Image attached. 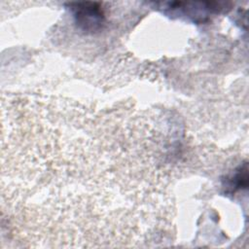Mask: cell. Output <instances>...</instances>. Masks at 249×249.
<instances>
[{
	"mask_svg": "<svg viewBox=\"0 0 249 249\" xmlns=\"http://www.w3.org/2000/svg\"><path fill=\"white\" fill-rule=\"evenodd\" d=\"M72 6L77 23L88 31H95L104 21V14L96 3H75Z\"/></svg>",
	"mask_w": 249,
	"mask_h": 249,
	"instance_id": "1",
	"label": "cell"
}]
</instances>
